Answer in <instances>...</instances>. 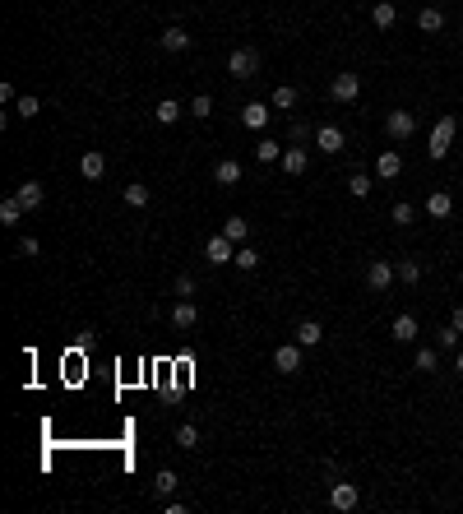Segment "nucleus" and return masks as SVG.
<instances>
[{
    "label": "nucleus",
    "instance_id": "f257e3e1",
    "mask_svg": "<svg viewBox=\"0 0 463 514\" xmlns=\"http://www.w3.org/2000/svg\"><path fill=\"white\" fill-rule=\"evenodd\" d=\"M454 134H459V121H454V116H440L436 130H431V139H426V158H431V162H445V158H450Z\"/></svg>",
    "mask_w": 463,
    "mask_h": 514
},
{
    "label": "nucleus",
    "instance_id": "f03ea898",
    "mask_svg": "<svg viewBox=\"0 0 463 514\" xmlns=\"http://www.w3.org/2000/svg\"><path fill=\"white\" fill-rule=\"evenodd\" d=\"M227 75L231 79H255L260 75V51H250V46H236L227 56Z\"/></svg>",
    "mask_w": 463,
    "mask_h": 514
},
{
    "label": "nucleus",
    "instance_id": "7ed1b4c3",
    "mask_svg": "<svg viewBox=\"0 0 463 514\" xmlns=\"http://www.w3.org/2000/svg\"><path fill=\"white\" fill-rule=\"evenodd\" d=\"M204 259H209V264H231V259H236V241L222 236V232H213L209 241H204Z\"/></svg>",
    "mask_w": 463,
    "mask_h": 514
},
{
    "label": "nucleus",
    "instance_id": "20e7f679",
    "mask_svg": "<svg viewBox=\"0 0 463 514\" xmlns=\"http://www.w3.org/2000/svg\"><path fill=\"white\" fill-rule=\"evenodd\" d=\"M398 274H394V259H371L366 264V288L371 292H389V283H394Z\"/></svg>",
    "mask_w": 463,
    "mask_h": 514
},
{
    "label": "nucleus",
    "instance_id": "39448f33",
    "mask_svg": "<svg viewBox=\"0 0 463 514\" xmlns=\"http://www.w3.org/2000/svg\"><path fill=\"white\" fill-rule=\"evenodd\" d=\"M329 93H334V102H357V98H362V75H353V70L334 75Z\"/></svg>",
    "mask_w": 463,
    "mask_h": 514
},
{
    "label": "nucleus",
    "instance_id": "423d86ee",
    "mask_svg": "<svg viewBox=\"0 0 463 514\" xmlns=\"http://www.w3.org/2000/svg\"><path fill=\"white\" fill-rule=\"evenodd\" d=\"M357 501H362V491H357V482H334V491H329V505L338 514L357 510Z\"/></svg>",
    "mask_w": 463,
    "mask_h": 514
},
{
    "label": "nucleus",
    "instance_id": "0eeeda50",
    "mask_svg": "<svg viewBox=\"0 0 463 514\" xmlns=\"http://www.w3.org/2000/svg\"><path fill=\"white\" fill-rule=\"evenodd\" d=\"M278 162H283V172H287V176H306V167H310V153H306L301 144H287Z\"/></svg>",
    "mask_w": 463,
    "mask_h": 514
},
{
    "label": "nucleus",
    "instance_id": "6e6552de",
    "mask_svg": "<svg viewBox=\"0 0 463 514\" xmlns=\"http://www.w3.org/2000/svg\"><path fill=\"white\" fill-rule=\"evenodd\" d=\"M385 130L394 134L398 144H403V139H408V134L417 130V116H412V112H389V116H385Z\"/></svg>",
    "mask_w": 463,
    "mask_h": 514
},
{
    "label": "nucleus",
    "instance_id": "1a4fd4ad",
    "mask_svg": "<svg viewBox=\"0 0 463 514\" xmlns=\"http://www.w3.org/2000/svg\"><path fill=\"white\" fill-rule=\"evenodd\" d=\"M274 366L283 371V375H297V371H301V343H283L274 352Z\"/></svg>",
    "mask_w": 463,
    "mask_h": 514
},
{
    "label": "nucleus",
    "instance_id": "9d476101",
    "mask_svg": "<svg viewBox=\"0 0 463 514\" xmlns=\"http://www.w3.org/2000/svg\"><path fill=\"white\" fill-rule=\"evenodd\" d=\"M398 172H403V153H398V148H385V153L375 158V176L380 181H394Z\"/></svg>",
    "mask_w": 463,
    "mask_h": 514
},
{
    "label": "nucleus",
    "instance_id": "9b49d317",
    "mask_svg": "<svg viewBox=\"0 0 463 514\" xmlns=\"http://www.w3.org/2000/svg\"><path fill=\"white\" fill-rule=\"evenodd\" d=\"M315 144H320L324 153H343V148H348V134H343L338 125H320V130H315Z\"/></svg>",
    "mask_w": 463,
    "mask_h": 514
},
{
    "label": "nucleus",
    "instance_id": "f8f14e48",
    "mask_svg": "<svg viewBox=\"0 0 463 514\" xmlns=\"http://www.w3.org/2000/svg\"><path fill=\"white\" fill-rule=\"evenodd\" d=\"M426 213H431V223H445V218L454 213V200L445 191H431L426 195Z\"/></svg>",
    "mask_w": 463,
    "mask_h": 514
},
{
    "label": "nucleus",
    "instance_id": "ddd939ff",
    "mask_svg": "<svg viewBox=\"0 0 463 514\" xmlns=\"http://www.w3.org/2000/svg\"><path fill=\"white\" fill-rule=\"evenodd\" d=\"M14 195H19V204H23V209H28V213H33V209H42V200H46L42 181H23V186H19V191H14Z\"/></svg>",
    "mask_w": 463,
    "mask_h": 514
},
{
    "label": "nucleus",
    "instance_id": "4468645a",
    "mask_svg": "<svg viewBox=\"0 0 463 514\" xmlns=\"http://www.w3.org/2000/svg\"><path fill=\"white\" fill-rule=\"evenodd\" d=\"M241 125H246V130H265V125H269V107H265V102H246V107H241Z\"/></svg>",
    "mask_w": 463,
    "mask_h": 514
},
{
    "label": "nucleus",
    "instance_id": "2eb2a0df",
    "mask_svg": "<svg viewBox=\"0 0 463 514\" xmlns=\"http://www.w3.org/2000/svg\"><path fill=\"white\" fill-rule=\"evenodd\" d=\"M79 172H84L89 181H98L102 172H107V153H102V148H89V153L79 158Z\"/></svg>",
    "mask_w": 463,
    "mask_h": 514
},
{
    "label": "nucleus",
    "instance_id": "dca6fc26",
    "mask_svg": "<svg viewBox=\"0 0 463 514\" xmlns=\"http://www.w3.org/2000/svg\"><path fill=\"white\" fill-rule=\"evenodd\" d=\"M297 343L301 347H320L324 343V324L320 320H301L297 324Z\"/></svg>",
    "mask_w": 463,
    "mask_h": 514
},
{
    "label": "nucleus",
    "instance_id": "f3484780",
    "mask_svg": "<svg viewBox=\"0 0 463 514\" xmlns=\"http://www.w3.org/2000/svg\"><path fill=\"white\" fill-rule=\"evenodd\" d=\"M158 42H163V51H172V56L190 51V33H186V28H167V33L158 37Z\"/></svg>",
    "mask_w": 463,
    "mask_h": 514
},
{
    "label": "nucleus",
    "instance_id": "a211bd4d",
    "mask_svg": "<svg viewBox=\"0 0 463 514\" xmlns=\"http://www.w3.org/2000/svg\"><path fill=\"white\" fill-rule=\"evenodd\" d=\"M195 320H199V311L186 302V297H177V306H172V324H177V329H195Z\"/></svg>",
    "mask_w": 463,
    "mask_h": 514
},
{
    "label": "nucleus",
    "instance_id": "6ab92c4d",
    "mask_svg": "<svg viewBox=\"0 0 463 514\" xmlns=\"http://www.w3.org/2000/svg\"><path fill=\"white\" fill-rule=\"evenodd\" d=\"M222 236H231L236 246H246V241H250V223H246L241 213H231L227 223H222Z\"/></svg>",
    "mask_w": 463,
    "mask_h": 514
},
{
    "label": "nucleus",
    "instance_id": "aec40b11",
    "mask_svg": "<svg viewBox=\"0 0 463 514\" xmlns=\"http://www.w3.org/2000/svg\"><path fill=\"white\" fill-rule=\"evenodd\" d=\"M213 181H218V186H236V181H241V162H236V158H222L218 167H213Z\"/></svg>",
    "mask_w": 463,
    "mask_h": 514
},
{
    "label": "nucleus",
    "instance_id": "412c9836",
    "mask_svg": "<svg viewBox=\"0 0 463 514\" xmlns=\"http://www.w3.org/2000/svg\"><path fill=\"white\" fill-rule=\"evenodd\" d=\"M371 23H375V28H394V23H398V5H394V0H380V5L371 10Z\"/></svg>",
    "mask_w": 463,
    "mask_h": 514
},
{
    "label": "nucleus",
    "instance_id": "4be33fe9",
    "mask_svg": "<svg viewBox=\"0 0 463 514\" xmlns=\"http://www.w3.org/2000/svg\"><path fill=\"white\" fill-rule=\"evenodd\" d=\"M23 213H28V209L19 204V195H10V200L0 204V223H5V227H19V223H23Z\"/></svg>",
    "mask_w": 463,
    "mask_h": 514
},
{
    "label": "nucleus",
    "instance_id": "5701e85b",
    "mask_svg": "<svg viewBox=\"0 0 463 514\" xmlns=\"http://www.w3.org/2000/svg\"><path fill=\"white\" fill-rule=\"evenodd\" d=\"M269 107H278V112H292V107H297V89H292V84H278L274 98H269Z\"/></svg>",
    "mask_w": 463,
    "mask_h": 514
},
{
    "label": "nucleus",
    "instance_id": "b1692460",
    "mask_svg": "<svg viewBox=\"0 0 463 514\" xmlns=\"http://www.w3.org/2000/svg\"><path fill=\"white\" fill-rule=\"evenodd\" d=\"M394 338L398 343H412L417 338V315H394Z\"/></svg>",
    "mask_w": 463,
    "mask_h": 514
},
{
    "label": "nucleus",
    "instance_id": "393cba45",
    "mask_svg": "<svg viewBox=\"0 0 463 514\" xmlns=\"http://www.w3.org/2000/svg\"><path fill=\"white\" fill-rule=\"evenodd\" d=\"M417 28H421V33H440V28H445V14L436 10V5H426V10L417 14Z\"/></svg>",
    "mask_w": 463,
    "mask_h": 514
},
{
    "label": "nucleus",
    "instance_id": "a878e982",
    "mask_svg": "<svg viewBox=\"0 0 463 514\" xmlns=\"http://www.w3.org/2000/svg\"><path fill=\"white\" fill-rule=\"evenodd\" d=\"M177 116H181L177 98H163V102L153 107V121H158V125H177Z\"/></svg>",
    "mask_w": 463,
    "mask_h": 514
},
{
    "label": "nucleus",
    "instance_id": "bb28decb",
    "mask_svg": "<svg viewBox=\"0 0 463 514\" xmlns=\"http://www.w3.org/2000/svg\"><path fill=\"white\" fill-rule=\"evenodd\" d=\"M394 274H398V283H408V288H412V283L421 278V264H417V259H394Z\"/></svg>",
    "mask_w": 463,
    "mask_h": 514
},
{
    "label": "nucleus",
    "instance_id": "cd10ccee",
    "mask_svg": "<svg viewBox=\"0 0 463 514\" xmlns=\"http://www.w3.org/2000/svg\"><path fill=\"white\" fill-rule=\"evenodd\" d=\"M255 158H260V162H278V158H283V144H278V139H260V144H255Z\"/></svg>",
    "mask_w": 463,
    "mask_h": 514
},
{
    "label": "nucleus",
    "instance_id": "c85d7f7f",
    "mask_svg": "<svg viewBox=\"0 0 463 514\" xmlns=\"http://www.w3.org/2000/svg\"><path fill=\"white\" fill-rule=\"evenodd\" d=\"M348 195H353V200H366V195H371V176H366V172H353V176H348Z\"/></svg>",
    "mask_w": 463,
    "mask_h": 514
},
{
    "label": "nucleus",
    "instance_id": "c756f323",
    "mask_svg": "<svg viewBox=\"0 0 463 514\" xmlns=\"http://www.w3.org/2000/svg\"><path fill=\"white\" fill-rule=\"evenodd\" d=\"M177 445H181V449H199V426L181 422V426H177Z\"/></svg>",
    "mask_w": 463,
    "mask_h": 514
},
{
    "label": "nucleus",
    "instance_id": "7c9ffc66",
    "mask_svg": "<svg viewBox=\"0 0 463 514\" xmlns=\"http://www.w3.org/2000/svg\"><path fill=\"white\" fill-rule=\"evenodd\" d=\"M14 112H19V116H23V121H33V116H37V112H42V102H37V98H33V93H23V98H19V102H14Z\"/></svg>",
    "mask_w": 463,
    "mask_h": 514
},
{
    "label": "nucleus",
    "instance_id": "2f4dec72",
    "mask_svg": "<svg viewBox=\"0 0 463 514\" xmlns=\"http://www.w3.org/2000/svg\"><path fill=\"white\" fill-rule=\"evenodd\" d=\"M153 491H158V496H172V491H177V473L163 468V473L153 477Z\"/></svg>",
    "mask_w": 463,
    "mask_h": 514
},
{
    "label": "nucleus",
    "instance_id": "473e14b6",
    "mask_svg": "<svg viewBox=\"0 0 463 514\" xmlns=\"http://www.w3.org/2000/svg\"><path fill=\"white\" fill-rule=\"evenodd\" d=\"M125 204H130V209H144V204H148V186H139V181L125 186Z\"/></svg>",
    "mask_w": 463,
    "mask_h": 514
},
{
    "label": "nucleus",
    "instance_id": "72a5a7b5",
    "mask_svg": "<svg viewBox=\"0 0 463 514\" xmlns=\"http://www.w3.org/2000/svg\"><path fill=\"white\" fill-rule=\"evenodd\" d=\"M231 264H236V269H246V274H250V269L260 264V255L250 250V241H246V246H236V259H231Z\"/></svg>",
    "mask_w": 463,
    "mask_h": 514
},
{
    "label": "nucleus",
    "instance_id": "f704fd0d",
    "mask_svg": "<svg viewBox=\"0 0 463 514\" xmlns=\"http://www.w3.org/2000/svg\"><path fill=\"white\" fill-rule=\"evenodd\" d=\"M412 218H417V209H412L408 200H398V204H394V223H398V227H408Z\"/></svg>",
    "mask_w": 463,
    "mask_h": 514
},
{
    "label": "nucleus",
    "instance_id": "c9c22d12",
    "mask_svg": "<svg viewBox=\"0 0 463 514\" xmlns=\"http://www.w3.org/2000/svg\"><path fill=\"white\" fill-rule=\"evenodd\" d=\"M412 366H417V371H436V347H417Z\"/></svg>",
    "mask_w": 463,
    "mask_h": 514
},
{
    "label": "nucleus",
    "instance_id": "e433bc0d",
    "mask_svg": "<svg viewBox=\"0 0 463 514\" xmlns=\"http://www.w3.org/2000/svg\"><path fill=\"white\" fill-rule=\"evenodd\" d=\"M459 338H463V334L454 329V320H450V324L440 329V334H436V343H440V347H459Z\"/></svg>",
    "mask_w": 463,
    "mask_h": 514
},
{
    "label": "nucleus",
    "instance_id": "4c0bfd02",
    "mask_svg": "<svg viewBox=\"0 0 463 514\" xmlns=\"http://www.w3.org/2000/svg\"><path fill=\"white\" fill-rule=\"evenodd\" d=\"M190 116H213V98L209 93H199V98L190 102Z\"/></svg>",
    "mask_w": 463,
    "mask_h": 514
},
{
    "label": "nucleus",
    "instance_id": "58836bf2",
    "mask_svg": "<svg viewBox=\"0 0 463 514\" xmlns=\"http://www.w3.org/2000/svg\"><path fill=\"white\" fill-rule=\"evenodd\" d=\"M37 250H42V246H37V236H19V255L23 259H33Z\"/></svg>",
    "mask_w": 463,
    "mask_h": 514
},
{
    "label": "nucleus",
    "instance_id": "ea45409f",
    "mask_svg": "<svg viewBox=\"0 0 463 514\" xmlns=\"http://www.w3.org/2000/svg\"><path fill=\"white\" fill-rule=\"evenodd\" d=\"M177 297H195V278L190 274H177Z\"/></svg>",
    "mask_w": 463,
    "mask_h": 514
},
{
    "label": "nucleus",
    "instance_id": "a19ab883",
    "mask_svg": "<svg viewBox=\"0 0 463 514\" xmlns=\"http://www.w3.org/2000/svg\"><path fill=\"white\" fill-rule=\"evenodd\" d=\"M306 139H310V125L297 121V125H292V144H306Z\"/></svg>",
    "mask_w": 463,
    "mask_h": 514
},
{
    "label": "nucleus",
    "instance_id": "79ce46f5",
    "mask_svg": "<svg viewBox=\"0 0 463 514\" xmlns=\"http://www.w3.org/2000/svg\"><path fill=\"white\" fill-rule=\"evenodd\" d=\"M454 329L463 334V306H454Z\"/></svg>",
    "mask_w": 463,
    "mask_h": 514
},
{
    "label": "nucleus",
    "instance_id": "37998d69",
    "mask_svg": "<svg viewBox=\"0 0 463 514\" xmlns=\"http://www.w3.org/2000/svg\"><path fill=\"white\" fill-rule=\"evenodd\" d=\"M454 371H459V375H463V352H459V357H454Z\"/></svg>",
    "mask_w": 463,
    "mask_h": 514
},
{
    "label": "nucleus",
    "instance_id": "c03bdc74",
    "mask_svg": "<svg viewBox=\"0 0 463 514\" xmlns=\"http://www.w3.org/2000/svg\"><path fill=\"white\" fill-rule=\"evenodd\" d=\"M459 37H463V28H459Z\"/></svg>",
    "mask_w": 463,
    "mask_h": 514
}]
</instances>
